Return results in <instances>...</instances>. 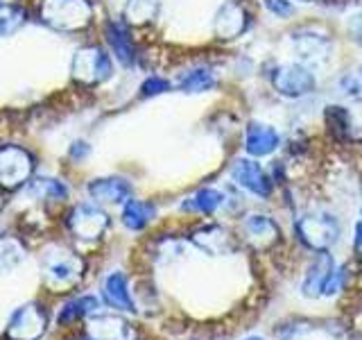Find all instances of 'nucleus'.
I'll return each instance as SVG.
<instances>
[{
	"label": "nucleus",
	"mask_w": 362,
	"mask_h": 340,
	"mask_svg": "<svg viewBox=\"0 0 362 340\" xmlns=\"http://www.w3.org/2000/svg\"><path fill=\"white\" fill-rule=\"evenodd\" d=\"M93 9L88 0H43L41 5V18L50 28L62 32H75L82 30L90 23Z\"/></svg>",
	"instance_id": "nucleus-1"
},
{
	"label": "nucleus",
	"mask_w": 362,
	"mask_h": 340,
	"mask_svg": "<svg viewBox=\"0 0 362 340\" xmlns=\"http://www.w3.org/2000/svg\"><path fill=\"white\" fill-rule=\"evenodd\" d=\"M71 73L77 82H82V84H88V86L100 84V82H105V79H109L113 73L111 57L102 48H98V45L79 48L73 57Z\"/></svg>",
	"instance_id": "nucleus-2"
},
{
	"label": "nucleus",
	"mask_w": 362,
	"mask_h": 340,
	"mask_svg": "<svg viewBox=\"0 0 362 340\" xmlns=\"http://www.w3.org/2000/svg\"><path fill=\"white\" fill-rule=\"evenodd\" d=\"M299 241L315 249V252H328V247L337 243L339 225L331 215H305L294 225Z\"/></svg>",
	"instance_id": "nucleus-3"
},
{
	"label": "nucleus",
	"mask_w": 362,
	"mask_h": 340,
	"mask_svg": "<svg viewBox=\"0 0 362 340\" xmlns=\"http://www.w3.org/2000/svg\"><path fill=\"white\" fill-rule=\"evenodd\" d=\"M315 75L303 64H279L272 71V86L283 98H303L315 91Z\"/></svg>",
	"instance_id": "nucleus-4"
},
{
	"label": "nucleus",
	"mask_w": 362,
	"mask_h": 340,
	"mask_svg": "<svg viewBox=\"0 0 362 340\" xmlns=\"http://www.w3.org/2000/svg\"><path fill=\"white\" fill-rule=\"evenodd\" d=\"M32 175V157L18 145L0 147V186L14 191Z\"/></svg>",
	"instance_id": "nucleus-5"
},
{
	"label": "nucleus",
	"mask_w": 362,
	"mask_h": 340,
	"mask_svg": "<svg viewBox=\"0 0 362 340\" xmlns=\"http://www.w3.org/2000/svg\"><path fill=\"white\" fill-rule=\"evenodd\" d=\"M68 227L82 241H95L109 227V215L93 204H77L68 215Z\"/></svg>",
	"instance_id": "nucleus-6"
},
{
	"label": "nucleus",
	"mask_w": 362,
	"mask_h": 340,
	"mask_svg": "<svg viewBox=\"0 0 362 340\" xmlns=\"http://www.w3.org/2000/svg\"><path fill=\"white\" fill-rule=\"evenodd\" d=\"M231 177L238 186L245 191L254 193L258 198H269L272 196V179L254 159H238L231 168Z\"/></svg>",
	"instance_id": "nucleus-7"
},
{
	"label": "nucleus",
	"mask_w": 362,
	"mask_h": 340,
	"mask_svg": "<svg viewBox=\"0 0 362 340\" xmlns=\"http://www.w3.org/2000/svg\"><path fill=\"white\" fill-rule=\"evenodd\" d=\"M240 232L245 236V241L256 247V249H267L279 241V227L276 222L263 213H252L247 215L240 225Z\"/></svg>",
	"instance_id": "nucleus-8"
},
{
	"label": "nucleus",
	"mask_w": 362,
	"mask_h": 340,
	"mask_svg": "<svg viewBox=\"0 0 362 340\" xmlns=\"http://www.w3.org/2000/svg\"><path fill=\"white\" fill-rule=\"evenodd\" d=\"M45 329V315L39 311V306H23L14 313L9 322L7 334L14 340H37Z\"/></svg>",
	"instance_id": "nucleus-9"
},
{
	"label": "nucleus",
	"mask_w": 362,
	"mask_h": 340,
	"mask_svg": "<svg viewBox=\"0 0 362 340\" xmlns=\"http://www.w3.org/2000/svg\"><path fill=\"white\" fill-rule=\"evenodd\" d=\"M328 123L344 139L362 141V102L354 107H328Z\"/></svg>",
	"instance_id": "nucleus-10"
},
{
	"label": "nucleus",
	"mask_w": 362,
	"mask_h": 340,
	"mask_svg": "<svg viewBox=\"0 0 362 340\" xmlns=\"http://www.w3.org/2000/svg\"><path fill=\"white\" fill-rule=\"evenodd\" d=\"M281 145L279 132L265 123H249L247 134H245V150L252 157H267Z\"/></svg>",
	"instance_id": "nucleus-11"
},
{
	"label": "nucleus",
	"mask_w": 362,
	"mask_h": 340,
	"mask_svg": "<svg viewBox=\"0 0 362 340\" xmlns=\"http://www.w3.org/2000/svg\"><path fill=\"white\" fill-rule=\"evenodd\" d=\"M335 272V261L328 252H317L313 264L308 266V272H305L303 283H301V290L305 298H320L328 277Z\"/></svg>",
	"instance_id": "nucleus-12"
},
{
	"label": "nucleus",
	"mask_w": 362,
	"mask_h": 340,
	"mask_svg": "<svg viewBox=\"0 0 362 340\" xmlns=\"http://www.w3.org/2000/svg\"><path fill=\"white\" fill-rule=\"evenodd\" d=\"M88 196L98 200V202H111V204H120V202H129L132 198V186L127 179L120 177H102L93 179L88 184Z\"/></svg>",
	"instance_id": "nucleus-13"
},
{
	"label": "nucleus",
	"mask_w": 362,
	"mask_h": 340,
	"mask_svg": "<svg viewBox=\"0 0 362 340\" xmlns=\"http://www.w3.org/2000/svg\"><path fill=\"white\" fill-rule=\"evenodd\" d=\"M107 41H109V48L111 52L116 55V60L122 66H132L134 64V43L129 39V32L127 26L122 21H111L107 26Z\"/></svg>",
	"instance_id": "nucleus-14"
},
{
	"label": "nucleus",
	"mask_w": 362,
	"mask_h": 340,
	"mask_svg": "<svg viewBox=\"0 0 362 340\" xmlns=\"http://www.w3.org/2000/svg\"><path fill=\"white\" fill-rule=\"evenodd\" d=\"M247 26V16H245V9L235 3H226L218 18H215V34H218L220 39H233L238 34H243Z\"/></svg>",
	"instance_id": "nucleus-15"
},
{
	"label": "nucleus",
	"mask_w": 362,
	"mask_h": 340,
	"mask_svg": "<svg viewBox=\"0 0 362 340\" xmlns=\"http://www.w3.org/2000/svg\"><path fill=\"white\" fill-rule=\"evenodd\" d=\"M199 247H204L211 254H222V252H233L235 249V241L233 236H229V232L222 230V227H206V230H199L195 236H192Z\"/></svg>",
	"instance_id": "nucleus-16"
},
{
	"label": "nucleus",
	"mask_w": 362,
	"mask_h": 340,
	"mask_svg": "<svg viewBox=\"0 0 362 340\" xmlns=\"http://www.w3.org/2000/svg\"><path fill=\"white\" fill-rule=\"evenodd\" d=\"M79 270H82V264L79 259L71 256V254H54L48 259L45 264V275L48 279H52L54 283H71L79 277Z\"/></svg>",
	"instance_id": "nucleus-17"
},
{
	"label": "nucleus",
	"mask_w": 362,
	"mask_h": 340,
	"mask_svg": "<svg viewBox=\"0 0 362 340\" xmlns=\"http://www.w3.org/2000/svg\"><path fill=\"white\" fill-rule=\"evenodd\" d=\"M105 300L109 306L113 309H120V311H134V302H132V295L127 290V279H124L122 272H113V275L107 277L105 281Z\"/></svg>",
	"instance_id": "nucleus-18"
},
{
	"label": "nucleus",
	"mask_w": 362,
	"mask_h": 340,
	"mask_svg": "<svg viewBox=\"0 0 362 340\" xmlns=\"http://www.w3.org/2000/svg\"><path fill=\"white\" fill-rule=\"evenodd\" d=\"M154 215H156V207L152 202L129 200L122 209V222L127 230L139 232V230H145V227L154 220Z\"/></svg>",
	"instance_id": "nucleus-19"
},
{
	"label": "nucleus",
	"mask_w": 362,
	"mask_h": 340,
	"mask_svg": "<svg viewBox=\"0 0 362 340\" xmlns=\"http://www.w3.org/2000/svg\"><path fill=\"white\" fill-rule=\"evenodd\" d=\"M222 204H224V193H220L218 188H202L186 202H181V211H195V213L211 215L218 211Z\"/></svg>",
	"instance_id": "nucleus-20"
},
{
	"label": "nucleus",
	"mask_w": 362,
	"mask_h": 340,
	"mask_svg": "<svg viewBox=\"0 0 362 340\" xmlns=\"http://www.w3.org/2000/svg\"><path fill=\"white\" fill-rule=\"evenodd\" d=\"M218 84V79H215V73L211 68H192L188 71L184 77L179 79V89L186 91V94H202V91H209Z\"/></svg>",
	"instance_id": "nucleus-21"
},
{
	"label": "nucleus",
	"mask_w": 362,
	"mask_h": 340,
	"mask_svg": "<svg viewBox=\"0 0 362 340\" xmlns=\"http://www.w3.org/2000/svg\"><path fill=\"white\" fill-rule=\"evenodd\" d=\"M28 196L32 198H48V200H66L68 188L57 179H48V177H37L28 184Z\"/></svg>",
	"instance_id": "nucleus-22"
},
{
	"label": "nucleus",
	"mask_w": 362,
	"mask_h": 340,
	"mask_svg": "<svg viewBox=\"0 0 362 340\" xmlns=\"http://www.w3.org/2000/svg\"><path fill=\"white\" fill-rule=\"evenodd\" d=\"M158 11V0H127L124 5V18L134 26L150 23Z\"/></svg>",
	"instance_id": "nucleus-23"
},
{
	"label": "nucleus",
	"mask_w": 362,
	"mask_h": 340,
	"mask_svg": "<svg viewBox=\"0 0 362 340\" xmlns=\"http://www.w3.org/2000/svg\"><path fill=\"white\" fill-rule=\"evenodd\" d=\"M294 45H297V50L303 60H308V62L310 60H324L326 48H328L326 39L317 37V34H297V37H294Z\"/></svg>",
	"instance_id": "nucleus-24"
},
{
	"label": "nucleus",
	"mask_w": 362,
	"mask_h": 340,
	"mask_svg": "<svg viewBox=\"0 0 362 340\" xmlns=\"http://www.w3.org/2000/svg\"><path fill=\"white\" fill-rule=\"evenodd\" d=\"M98 309V300L86 295V298H77L73 302H68L62 313H59V322L66 324V322H73V320H79V317H84L88 313H93Z\"/></svg>",
	"instance_id": "nucleus-25"
},
{
	"label": "nucleus",
	"mask_w": 362,
	"mask_h": 340,
	"mask_svg": "<svg viewBox=\"0 0 362 340\" xmlns=\"http://www.w3.org/2000/svg\"><path fill=\"white\" fill-rule=\"evenodd\" d=\"M28 14L23 7H0V37H9L25 26Z\"/></svg>",
	"instance_id": "nucleus-26"
},
{
	"label": "nucleus",
	"mask_w": 362,
	"mask_h": 340,
	"mask_svg": "<svg viewBox=\"0 0 362 340\" xmlns=\"http://www.w3.org/2000/svg\"><path fill=\"white\" fill-rule=\"evenodd\" d=\"M127 327H129L127 322L116 320L113 329H105V324H102V320L98 317V320H93V324H90V332H93L95 340H127L129 338Z\"/></svg>",
	"instance_id": "nucleus-27"
},
{
	"label": "nucleus",
	"mask_w": 362,
	"mask_h": 340,
	"mask_svg": "<svg viewBox=\"0 0 362 340\" xmlns=\"http://www.w3.org/2000/svg\"><path fill=\"white\" fill-rule=\"evenodd\" d=\"M344 281H346V268L335 270L333 275L328 277V281H326V286H324L322 295H324V298H331V295L339 293V290H342V286H344Z\"/></svg>",
	"instance_id": "nucleus-28"
},
{
	"label": "nucleus",
	"mask_w": 362,
	"mask_h": 340,
	"mask_svg": "<svg viewBox=\"0 0 362 340\" xmlns=\"http://www.w3.org/2000/svg\"><path fill=\"white\" fill-rule=\"evenodd\" d=\"M143 96H158V94H165V91H170V82L163 77H150V79H145L143 86Z\"/></svg>",
	"instance_id": "nucleus-29"
},
{
	"label": "nucleus",
	"mask_w": 362,
	"mask_h": 340,
	"mask_svg": "<svg viewBox=\"0 0 362 340\" xmlns=\"http://www.w3.org/2000/svg\"><path fill=\"white\" fill-rule=\"evenodd\" d=\"M265 7L272 11V14H276L281 18H288L292 11H294L290 0H265Z\"/></svg>",
	"instance_id": "nucleus-30"
},
{
	"label": "nucleus",
	"mask_w": 362,
	"mask_h": 340,
	"mask_svg": "<svg viewBox=\"0 0 362 340\" xmlns=\"http://www.w3.org/2000/svg\"><path fill=\"white\" fill-rule=\"evenodd\" d=\"M346 32H349V37L354 39L356 43H362V11H358V14H354V16L349 18Z\"/></svg>",
	"instance_id": "nucleus-31"
},
{
	"label": "nucleus",
	"mask_w": 362,
	"mask_h": 340,
	"mask_svg": "<svg viewBox=\"0 0 362 340\" xmlns=\"http://www.w3.org/2000/svg\"><path fill=\"white\" fill-rule=\"evenodd\" d=\"M90 152V145L88 143H84V141H75L73 143V147H71V159H75V162H82V159L86 157Z\"/></svg>",
	"instance_id": "nucleus-32"
},
{
	"label": "nucleus",
	"mask_w": 362,
	"mask_h": 340,
	"mask_svg": "<svg viewBox=\"0 0 362 340\" xmlns=\"http://www.w3.org/2000/svg\"><path fill=\"white\" fill-rule=\"evenodd\" d=\"M342 89H351V91H349L351 96H358V94H360V86H358V82H356L354 77H344V79H342Z\"/></svg>",
	"instance_id": "nucleus-33"
},
{
	"label": "nucleus",
	"mask_w": 362,
	"mask_h": 340,
	"mask_svg": "<svg viewBox=\"0 0 362 340\" xmlns=\"http://www.w3.org/2000/svg\"><path fill=\"white\" fill-rule=\"evenodd\" d=\"M356 249H358V252H362V220L356 227Z\"/></svg>",
	"instance_id": "nucleus-34"
},
{
	"label": "nucleus",
	"mask_w": 362,
	"mask_h": 340,
	"mask_svg": "<svg viewBox=\"0 0 362 340\" xmlns=\"http://www.w3.org/2000/svg\"><path fill=\"white\" fill-rule=\"evenodd\" d=\"M245 340H263V338H258V336H252V338H245Z\"/></svg>",
	"instance_id": "nucleus-35"
}]
</instances>
